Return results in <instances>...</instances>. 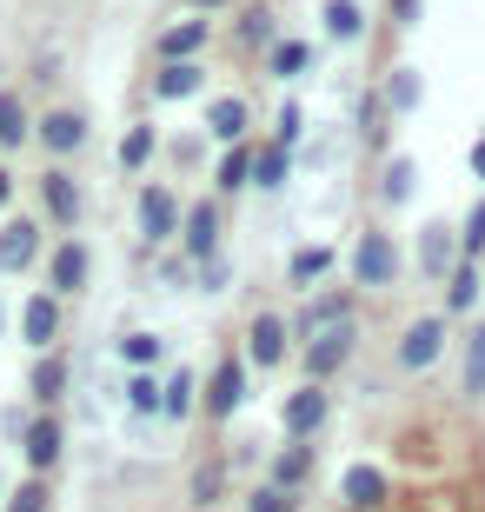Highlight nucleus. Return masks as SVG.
Here are the masks:
<instances>
[{"mask_svg": "<svg viewBox=\"0 0 485 512\" xmlns=\"http://www.w3.org/2000/svg\"><path fill=\"white\" fill-rule=\"evenodd\" d=\"M34 140L54 153V160H67V153L87 147V114H80V107H47V114L34 120Z\"/></svg>", "mask_w": 485, "mask_h": 512, "instance_id": "obj_1", "label": "nucleus"}, {"mask_svg": "<svg viewBox=\"0 0 485 512\" xmlns=\"http://www.w3.org/2000/svg\"><path fill=\"white\" fill-rule=\"evenodd\" d=\"M60 446H67V433H60L54 406H40V413L20 426V453H27V466H34V473H54V466H60Z\"/></svg>", "mask_w": 485, "mask_h": 512, "instance_id": "obj_2", "label": "nucleus"}, {"mask_svg": "<svg viewBox=\"0 0 485 512\" xmlns=\"http://www.w3.org/2000/svg\"><path fill=\"white\" fill-rule=\"evenodd\" d=\"M220 253V207L213 200H200V207H187L180 213V260H213Z\"/></svg>", "mask_w": 485, "mask_h": 512, "instance_id": "obj_3", "label": "nucleus"}, {"mask_svg": "<svg viewBox=\"0 0 485 512\" xmlns=\"http://www.w3.org/2000/svg\"><path fill=\"white\" fill-rule=\"evenodd\" d=\"M346 360H353V320L319 326L313 346H306V373H313V380H333V373H339Z\"/></svg>", "mask_w": 485, "mask_h": 512, "instance_id": "obj_4", "label": "nucleus"}, {"mask_svg": "<svg viewBox=\"0 0 485 512\" xmlns=\"http://www.w3.org/2000/svg\"><path fill=\"white\" fill-rule=\"evenodd\" d=\"M353 280H359V286H392V280H399V247H392L386 233H359V247H353Z\"/></svg>", "mask_w": 485, "mask_h": 512, "instance_id": "obj_5", "label": "nucleus"}, {"mask_svg": "<svg viewBox=\"0 0 485 512\" xmlns=\"http://www.w3.org/2000/svg\"><path fill=\"white\" fill-rule=\"evenodd\" d=\"M87 273H94V253L80 247V240H60V247L47 253V293H60V300H67V293H80V286H87Z\"/></svg>", "mask_w": 485, "mask_h": 512, "instance_id": "obj_6", "label": "nucleus"}, {"mask_svg": "<svg viewBox=\"0 0 485 512\" xmlns=\"http://www.w3.org/2000/svg\"><path fill=\"white\" fill-rule=\"evenodd\" d=\"M20 340L34 346V353H47L60 340V293H34V300L20 306Z\"/></svg>", "mask_w": 485, "mask_h": 512, "instance_id": "obj_7", "label": "nucleus"}, {"mask_svg": "<svg viewBox=\"0 0 485 512\" xmlns=\"http://www.w3.org/2000/svg\"><path fill=\"white\" fill-rule=\"evenodd\" d=\"M439 353H446V320H412L406 340H399V366L406 373H426Z\"/></svg>", "mask_w": 485, "mask_h": 512, "instance_id": "obj_8", "label": "nucleus"}, {"mask_svg": "<svg viewBox=\"0 0 485 512\" xmlns=\"http://www.w3.org/2000/svg\"><path fill=\"white\" fill-rule=\"evenodd\" d=\"M280 426H286L293 439H313L319 426H326V393H319V380H313V386H299V393H286Z\"/></svg>", "mask_w": 485, "mask_h": 512, "instance_id": "obj_9", "label": "nucleus"}, {"mask_svg": "<svg viewBox=\"0 0 485 512\" xmlns=\"http://www.w3.org/2000/svg\"><path fill=\"white\" fill-rule=\"evenodd\" d=\"M140 233H147V247H160V240H173V233H180V200H173L167 187H147V193H140Z\"/></svg>", "mask_w": 485, "mask_h": 512, "instance_id": "obj_10", "label": "nucleus"}, {"mask_svg": "<svg viewBox=\"0 0 485 512\" xmlns=\"http://www.w3.org/2000/svg\"><path fill=\"white\" fill-rule=\"evenodd\" d=\"M40 260V220H7L0 227V273H27Z\"/></svg>", "mask_w": 485, "mask_h": 512, "instance_id": "obj_11", "label": "nucleus"}, {"mask_svg": "<svg viewBox=\"0 0 485 512\" xmlns=\"http://www.w3.org/2000/svg\"><path fill=\"white\" fill-rule=\"evenodd\" d=\"M40 207H47L54 227H74V220H80V187L60 167H47V173H40Z\"/></svg>", "mask_w": 485, "mask_h": 512, "instance_id": "obj_12", "label": "nucleus"}, {"mask_svg": "<svg viewBox=\"0 0 485 512\" xmlns=\"http://www.w3.org/2000/svg\"><path fill=\"white\" fill-rule=\"evenodd\" d=\"M246 399V366L240 360H220V373H213V386H206V413L213 419H233Z\"/></svg>", "mask_w": 485, "mask_h": 512, "instance_id": "obj_13", "label": "nucleus"}, {"mask_svg": "<svg viewBox=\"0 0 485 512\" xmlns=\"http://www.w3.org/2000/svg\"><path fill=\"white\" fill-rule=\"evenodd\" d=\"M246 353H253V366H286V320L280 313H260V320H253Z\"/></svg>", "mask_w": 485, "mask_h": 512, "instance_id": "obj_14", "label": "nucleus"}, {"mask_svg": "<svg viewBox=\"0 0 485 512\" xmlns=\"http://www.w3.org/2000/svg\"><path fill=\"white\" fill-rule=\"evenodd\" d=\"M27 393H34V406H60V393H67V360H60L54 346L34 360V373H27Z\"/></svg>", "mask_w": 485, "mask_h": 512, "instance_id": "obj_15", "label": "nucleus"}, {"mask_svg": "<svg viewBox=\"0 0 485 512\" xmlns=\"http://www.w3.org/2000/svg\"><path fill=\"white\" fill-rule=\"evenodd\" d=\"M339 493H346L353 512H373V506H386V473L379 466H346V486Z\"/></svg>", "mask_w": 485, "mask_h": 512, "instance_id": "obj_16", "label": "nucleus"}, {"mask_svg": "<svg viewBox=\"0 0 485 512\" xmlns=\"http://www.w3.org/2000/svg\"><path fill=\"white\" fill-rule=\"evenodd\" d=\"M27 140H34V114H27V100L0 94V153H20Z\"/></svg>", "mask_w": 485, "mask_h": 512, "instance_id": "obj_17", "label": "nucleus"}, {"mask_svg": "<svg viewBox=\"0 0 485 512\" xmlns=\"http://www.w3.org/2000/svg\"><path fill=\"white\" fill-rule=\"evenodd\" d=\"M200 60H167L160 67V80H153V100H193L200 94Z\"/></svg>", "mask_w": 485, "mask_h": 512, "instance_id": "obj_18", "label": "nucleus"}, {"mask_svg": "<svg viewBox=\"0 0 485 512\" xmlns=\"http://www.w3.org/2000/svg\"><path fill=\"white\" fill-rule=\"evenodd\" d=\"M213 187H220V193H240V187H253V147H246V140H226L220 167H213Z\"/></svg>", "mask_w": 485, "mask_h": 512, "instance_id": "obj_19", "label": "nucleus"}, {"mask_svg": "<svg viewBox=\"0 0 485 512\" xmlns=\"http://www.w3.org/2000/svg\"><path fill=\"white\" fill-rule=\"evenodd\" d=\"M446 266H452V227L446 220H426V233H419V273L446 280Z\"/></svg>", "mask_w": 485, "mask_h": 512, "instance_id": "obj_20", "label": "nucleus"}, {"mask_svg": "<svg viewBox=\"0 0 485 512\" xmlns=\"http://www.w3.org/2000/svg\"><path fill=\"white\" fill-rule=\"evenodd\" d=\"M286 173H293V147H253V187L260 193H280L286 187Z\"/></svg>", "mask_w": 485, "mask_h": 512, "instance_id": "obj_21", "label": "nucleus"}, {"mask_svg": "<svg viewBox=\"0 0 485 512\" xmlns=\"http://www.w3.org/2000/svg\"><path fill=\"white\" fill-rule=\"evenodd\" d=\"M426 100V80H419V67H392L386 74V94H379V107H392V114H412Z\"/></svg>", "mask_w": 485, "mask_h": 512, "instance_id": "obj_22", "label": "nucleus"}, {"mask_svg": "<svg viewBox=\"0 0 485 512\" xmlns=\"http://www.w3.org/2000/svg\"><path fill=\"white\" fill-rule=\"evenodd\" d=\"M206 40H213V27H206V20H180V27H167V34H160V60H193Z\"/></svg>", "mask_w": 485, "mask_h": 512, "instance_id": "obj_23", "label": "nucleus"}, {"mask_svg": "<svg viewBox=\"0 0 485 512\" xmlns=\"http://www.w3.org/2000/svg\"><path fill=\"white\" fill-rule=\"evenodd\" d=\"M306 479H313V453H306V439H293V446L273 459V486H280V493H299Z\"/></svg>", "mask_w": 485, "mask_h": 512, "instance_id": "obj_24", "label": "nucleus"}, {"mask_svg": "<svg viewBox=\"0 0 485 512\" xmlns=\"http://www.w3.org/2000/svg\"><path fill=\"white\" fill-rule=\"evenodd\" d=\"M266 67H273V80H299L313 67V47H306V40H273V47H266Z\"/></svg>", "mask_w": 485, "mask_h": 512, "instance_id": "obj_25", "label": "nucleus"}, {"mask_svg": "<svg viewBox=\"0 0 485 512\" xmlns=\"http://www.w3.org/2000/svg\"><path fill=\"white\" fill-rule=\"evenodd\" d=\"M319 20H326V34H333V40H359V34H366V7H359V0H326Z\"/></svg>", "mask_w": 485, "mask_h": 512, "instance_id": "obj_26", "label": "nucleus"}, {"mask_svg": "<svg viewBox=\"0 0 485 512\" xmlns=\"http://www.w3.org/2000/svg\"><path fill=\"white\" fill-rule=\"evenodd\" d=\"M246 120H253V114H246V100H233V94L206 107V133H213V140H240Z\"/></svg>", "mask_w": 485, "mask_h": 512, "instance_id": "obj_27", "label": "nucleus"}, {"mask_svg": "<svg viewBox=\"0 0 485 512\" xmlns=\"http://www.w3.org/2000/svg\"><path fill=\"white\" fill-rule=\"evenodd\" d=\"M266 40H273V7H246L240 27H233V47L253 54V47H266Z\"/></svg>", "mask_w": 485, "mask_h": 512, "instance_id": "obj_28", "label": "nucleus"}, {"mask_svg": "<svg viewBox=\"0 0 485 512\" xmlns=\"http://www.w3.org/2000/svg\"><path fill=\"white\" fill-rule=\"evenodd\" d=\"M379 187H386V200H392V207H406V200H412V187H419V167H412L406 153H392V167H386V180H379Z\"/></svg>", "mask_w": 485, "mask_h": 512, "instance_id": "obj_29", "label": "nucleus"}, {"mask_svg": "<svg viewBox=\"0 0 485 512\" xmlns=\"http://www.w3.org/2000/svg\"><path fill=\"white\" fill-rule=\"evenodd\" d=\"M346 313H353V300H346V293H319V300L306 306V313H299V326H306V333H319V326L346 320Z\"/></svg>", "mask_w": 485, "mask_h": 512, "instance_id": "obj_30", "label": "nucleus"}, {"mask_svg": "<svg viewBox=\"0 0 485 512\" xmlns=\"http://www.w3.org/2000/svg\"><path fill=\"white\" fill-rule=\"evenodd\" d=\"M479 300V266H452V280H446V313H466V306Z\"/></svg>", "mask_w": 485, "mask_h": 512, "instance_id": "obj_31", "label": "nucleus"}, {"mask_svg": "<svg viewBox=\"0 0 485 512\" xmlns=\"http://www.w3.org/2000/svg\"><path fill=\"white\" fill-rule=\"evenodd\" d=\"M153 147H160V140H153V127H147V120H140V127H127V140H120V167H127V173H140V167L153 160Z\"/></svg>", "mask_w": 485, "mask_h": 512, "instance_id": "obj_32", "label": "nucleus"}, {"mask_svg": "<svg viewBox=\"0 0 485 512\" xmlns=\"http://www.w3.org/2000/svg\"><path fill=\"white\" fill-rule=\"evenodd\" d=\"M160 413H167V419H187L193 413V373H187V366L160 386Z\"/></svg>", "mask_w": 485, "mask_h": 512, "instance_id": "obj_33", "label": "nucleus"}, {"mask_svg": "<svg viewBox=\"0 0 485 512\" xmlns=\"http://www.w3.org/2000/svg\"><path fill=\"white\" fill-rule=\"evenodd\" d=\"M326 266H333V247H299L286 273H293V286H313L319 273H326Z\"/></svg>", "mask_w": 485, "mask_h": 512, "instance_id": "obj_34", "label": "nucleus"}, {"mask_svg": "<svg viewBox=\"0 0 485 512\" xmlns=\"http://www.w3.org/2000/svg\"><path fill=\"white\" fill-rule=\"evenodd\" d=\"M466 393L472 399L485 393V326H472V340H466Z\"/></svg>", "mask_w": 485, "mask_h": 512, "instance_id": "obj_35", "label": "nucleus"}, {"mask_svg": "<svg viewBox=\"0 0 485 512\" xmlns=\"http://www.w3.org/2000/svg\"><path fill=\"white\" fill-rule=\"evenodd\" d=\"M120 360H127L133 373H140V366H160V340H153V333H127V340H120Z\"/></svg>", "mask_w": 485, "mask_h": 512, "instance_id": "obj_36", "label": "nucleus"}, {"mask_svg": "<svg viewBox=\"0 0 485 512\" xmlns=\"http://www.w3.org/2000/svg\"><path fill=\"white\" fill-rule=\"evenodd\" d=\"M7 512H47V473L27 479V486H20V493L7 499Z\"/></svg>", "mask_w": 485, "mask_h": 512, "instance_id": "obj_37", "label": "nucleus"}, {"mask_svg": "<svg viewBox=\"0 0 485 512\" xmlns=\"http://www.w3.org/2000/svg\"><path fill=\"white\" fill-rule=\"evenodd\" d=\"M127 406H133V413H160V386L147 380V366L133 373V386H127Z\"/></svg>", "mask_w": 485, "mask_h": 512, "instance_id": "obj_38", "label": "nucleus"}, {"mask_svg": "<svg viewBox=\"0 0 485 512\" xmlns=\"http://www.w3.org/2000/svg\"><path fill=\"white\" fill-rule=\"evenodd\" d=\"M299 133H306V114H299V100H286V107H280V127H273V140H280V147H293Z\"/></svg>", "mask_w": 485, "mask_h": 512, "instance_id": "obj_39", "label": "nucleus"}, {"mask_svg": "<svg viewBox=\"0 0 485 512\" xmlns=\"http://www.w3.org/2000/svg\"><path fill=\"white\" fill-rule=\"evenodd\" d=\"M246 512H293V493H280V486H260V493L246 499Z\"/></svg>", "mask_w": 485, "mask_h": 512, "instance_id": "obj_40", "label": "nucleus"}, {"mask_svg": "<svg viewBox=\"0 0 485 512\" xmlns=\"http://www.w3.org/2000/svg\"><path fill=\"white\" fill-rule=\"evenodd\" d=\"M485 253V200L472 207V220H466V260H479Z\"/></svg>", "mask_w": 485, "mask_h": 512, "instance_id": "obj_41", "label": "nucleus"}, {"mask_svg": "<svg viewBox=\"0 0 485 512\" xmlns=\"http://www.w3.org/2000/svg\"><path fill=\"white\" fill-rule=\"evenodd\" d=\"M213 493H220V466H200V473H193V499L206 506Z\"/></svg>", "mask_w": 485, "mask_h": 512, "instance_id": "obj_42", "label": "nucleus"}, {"mask_svg": "<svg viewBox=\"0 0 485 512\" xmlns=\"http://www.w3.org/2000/svg\"><path fill=\"white\" fill-rule=\"evenodd\" d=\"M419 20V0H392V27H412Z\"/></svg>", "mask_w": 485, "mask_h": 512, "instance_id": "obj_43", "label": "nucleus"}, {"mask_svg": "<svg viewBox=\"0 0 485 512\" xmlns=\"http://www.w3.org/2000/svg\"><path fill=\"white\" fill-rule=\"evenodd\" d=\"M472 173L485 180V140H472Z\"/></svg>", "mask_w": 485, "mask_h": 512, "instance_id": "obj_44", "label": "nucleus"}, {"mask_svg": "<svg viewBox=\"0 0 485 512\" xmlns=\"http://www.w3.org/2000/svg\"><path fill=\"white\" fill-rule=\"evenodd\" d=\"M7 200H14V180H7V167H0V207H7Z\"/></svg>", "mask_w": 485, "mask_h": 512, "instance_id": "obj_45", "label": "nucleus"}, {"mask_svg": "<svg viewBox=\"0 0 485 512\" xmlns=\"http://www.w3.org/2000/svg\"><path fill=\"white\" fill-rule=\"evenodd\" d=\"M193 7H200V14H213V7H226V0H193Z\"/></svg>", "mask_w": 485, "mask_h": 512, "instance_id": "obj_46", "label": "nucleus"}]
</instances>
